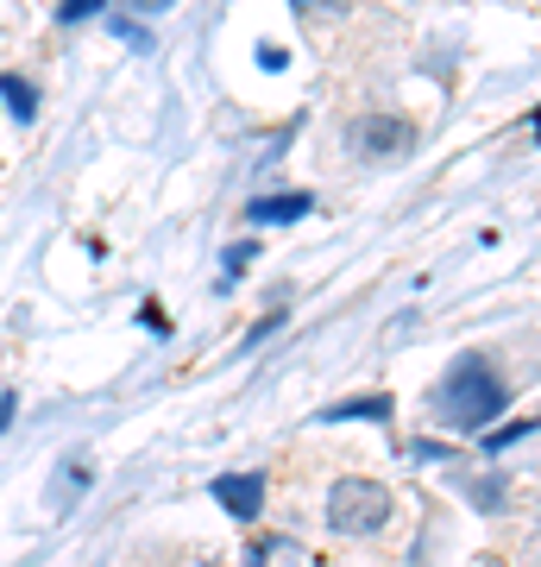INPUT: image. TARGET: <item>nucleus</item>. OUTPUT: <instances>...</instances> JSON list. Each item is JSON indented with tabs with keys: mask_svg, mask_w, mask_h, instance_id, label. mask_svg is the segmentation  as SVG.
I'll return each instance as SVG.
<instances>
[{
	"mask_svg": "<svg viewBox=\"0 0 541 567\" xmlns=\"http://www.w3.org/2000/svg\"><path fill=\"white\" fill-rule=\"evenodd\" d=\"M391 486L384 480H334L327 492V529L334 536H378L391 524Z\"/></svg>",
	"mask_w": 541,
	"mask_h": 567,
	"instance_id": "2",
	"label": "nucleus"
},
{
	"mask_svg": "<svg viewBox=\"0 0 541 567\" xmlns=\"http://www.w3.org/2000/svg\"><path fill=\"white\" fill-rule=\"evenodd\" d=\"M498 410H503V379L479 360V353L454 360L447 379L435 385V416H441L447 429H485Z\"/></svg>",
	"mask_w": 541,
	"mask_h": 567,
	"instance_id": "1",
	"label": "nucleus"
},
{
	"mask_svg": "<svg viewBox=\"0 0 541 567\" xmlns=\"http://www.w3.org/2000/svg\"><path fill=\"white\" fill-rule=\"evenodd\" d=\"M70 486H89V461H63V473H58V492H51V505L63 511V492Z\"/></svg>",
	"mask_w": 541,
	"mask_h": 567,
	"instance_id": "8",
	"label": "nucleus"
},
{
	"mask_svg": "<svg viewBox=\"0 0 541 567\" xmlns=\"http://www.w3.org/2000/svg\"><path fill=\"white\" fill-rule=\"evenodd\" d=\"M346 416H391V398H353V404L321 410V423H346Z\"/></svg>",
	"mask_w": 541,
	"mask_h": 567,
	"instance_id": "7",
	"label": "nucleus"
},
{
	"mask_svg": "<svg viewBox=\"0 0 541 567\" xmlns=\"http://www.w3.org/2000/svg\"><path fill=\"white\" fill-rule=\"evenodd\" d=\"M296 215H309V196H264V203H252V221H296Z\"/></svg>",
	"mask_w": 541,
	"mask_h": 567,
	"instance_id": "6",
	"label": "nucleus"
},
{
	"mask_svg": "<svg viewBox=\"0 0 541 567\" xmlns=\"http://www.w3.org/2000/svg\"><path fill=\"white\" fill-rule=\"evenodd\" d=\"M0 102H7V114H13V121H32V114H39V89L7 70V76H0Z\"/></svg>",
	"mask_w": 541,
	"mask_h": 567,
	"instance_id": "5",
	"label": "nucleus"
},
{
	"mask_svg": "<svg viewBox=\"0 0 541 567\" xmlns=\"http://www.w3.org/2000/svg\"><path fill=\"white\" fill-rule=\"evenodd\" d=\"M296 13H309V20L334 13V20H341V13H346V0H296Z\"/></svg>",
	"mask_w": 541,
	"mask_h": 567,
	"instance_id": "9",
	"label": "nucleus"
},
{
	"mask_svg": "<svg viewBox=\"0 0 541 567\" xmlns=\"http://www.w3.org/2000/svg\"><path fill=\"white\" fill-rule=\"evenodd\" d=\"M58 13H63V20H82V13H101V0H63Z\"/></svg>",
	"mask_w": 541,
	"mask_h": 567,
	"instance_id": "10",
	"label": "nucleus"
},
{
	"mask_svg": "<svg viewBox=\"0 0 541 567\" xmlns=\"http://www.w3.org/2000/svg\"><path fill=\"white\" fill-rule=\"evenodd\" d=\"M215 498H221L240 524H252V517L264 511V480L259 473H227V480H215Z\"/></svg>",
	"mask_w": 541,
	"mask_h": 567,
	"instance_id": "4",
	"label": "nucleus"
},
{
	"mask_svg": "<svg viewBox=\"0 0 541 567\" xmlns=\"http://www.w3.org/2000/svg\"><path fill=\"white\" fill-rule=\"evenodd\" d=\"M196 567H221V561H196Z\"/></svg>",
	"mask_w": 541,
	"mask_h": 567,
	"instance_id": "11",
	"label": "nucleus"
},
{
	"mask_svg": "<svg viewBox=\"0 0 541 567\" xmlns=\"http://www.w3.org/2000/svg\"><path fill=\"white\" fill-rule=\"evenodd\" d=\"M346 140H353V152L372 158V164H403L416 152V126L403 121V114H360Z\"/></svg>",
	"mask_w": 541,
	"mask_h": 567,
	"instance_id": "3",
	"label": "nucleus"
}]
</instances>
